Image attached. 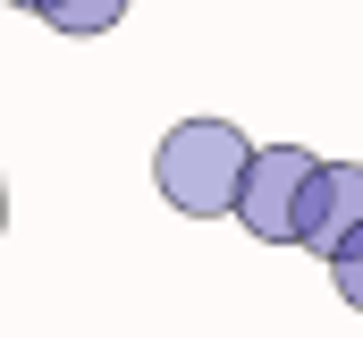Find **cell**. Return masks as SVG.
Instances as JSON below:
<instances>
[{"mask_svg":"<svg viewBox=\"0 0 363 338\" xmlns=\"http://www.w3.org/2000/svg\"><path fill=\"white\" fill-rule=\"evenodd\" d=\"M245 169H254V144H245L228 119H186V127L161 136V153H152L161 203L186 212V220H220V212H237Z\"/></svg>","mask_w":363,"mask_h":338,"instance_id":"6da1fadb","label":"cell"},{"mask_svg":"<svg viewBox=\"0 0 363 338\" xmlns=\"http://www.w3.org/2000/svg\"><path fill=\"white\" fill-rule=\"evenodd\" d=\"M313 169H321V153H304V144H262L245 169V195H237V229L262 246H296V212H304Z\"/></svg>","mask_w":363,"mask_h":338,"instance_id":"7a4b0ae2","label":"cell"},{"mask_svg":"<svg viewBox=\"0 0 363 338\" xmlns=\"http://www.w3.org/2000/svg\"><path fill=\"white\" fill-rule=\"evenodd\" d=\"M363 237V161H321L304 186V212H296V246L338 262Z\"/></svg>","mask_w":363,"mask_h":338,"instance_id":"3957f363","label":"cell"},{"mask_svg":"<svg viewBox=\"0 0 363 338\" xmlns=\"http://www.w3.org/2000/svg\"><path fill=\"white\" fill-rule=\"evenodd\" d=\"M26 9H34L51 34H77V43H85V34H110V26L127 17V0H26Z\"/></svg>","mask_w":363,"mask_h":338,"instance_id":"277c9868","label":"cell"},{"mask_svg":"<svg viewBox=\"0 0 363 338\" xmlns=\"http://www.w3.org/2000/svg\"><path fill=\"white\" fill-rule=\"evenodd\" d=\"M330 271H338V296H347V305H355V313H363V237H355V246H347V254H338Z\"/></svg>","mask_w":363,"mask_h":338,"instance_id":"5b68a950","label":"cell"},{"mask_svg":"<svg viewBox=\"0 0 363 338\" xmlns=\"http://www.w3.org/2000/svg\"><path fill=\"white\" fill-rule=\"evenodd\" d=\"M0 229H9V186H0Z\"/></svg>","mask_w":363,"mask_h":338,"instance_id":"8992f818","label":"cell"},{"mask_svg":"<svg viewBox=\"0 0 363 338\" xmlns=\"http://www.w3.org/2000/svg\"><path fill=\"white\" fill-rule=\"evenodd\" d=\"M17 9H26V0H17Z\"/></svg>","mask_w":363,"mask_h":338,"instance_id":"52a82bcc","label":"cell"}]
</instances>
